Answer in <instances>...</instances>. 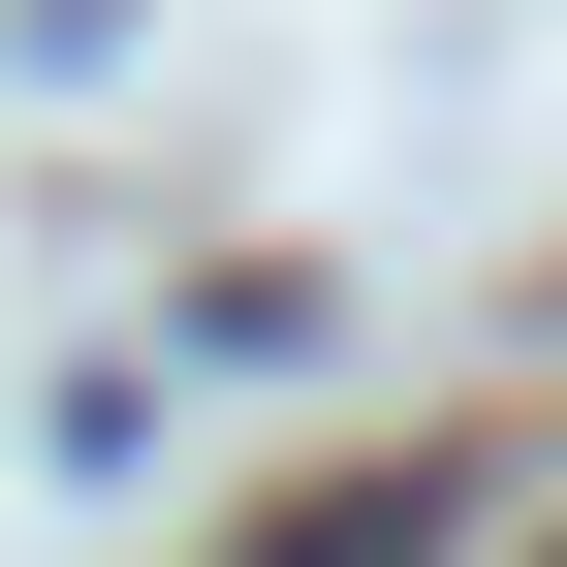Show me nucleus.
I'll return each instance as SVG.
<instances>
[{"instance_id":"f03ea898","label":"nucleus","mask_w":567,"mask_h":567,"mask_svg":"<svg viewBox=\"0 0 567 567\" xmlns=\"http://www.w3.org/2000/svg\"><path fill=\"white\" fill-rule=\"evenodd\" d=\"M536 567H567V536H536Z\"/></svg>"},{"instance_id":"f257e3e1","label":"nucleus","mask_w":567,"mask_h":567,"mask_svg":"<svg viewBox=\"0 0 567 567\" xmlns=\"http://www.w3.org/2000/svg\"><path fill=\"white\" fill-rule=\"evenodd\" d=\"M442 536H473V442H379L316 505H252V567H442Z\"/></svg>"}]
</instances>
